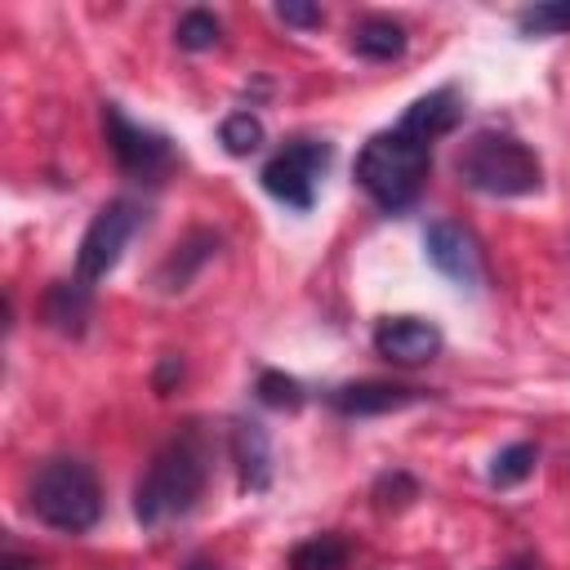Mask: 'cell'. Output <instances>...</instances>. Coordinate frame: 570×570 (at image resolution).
<instances>
[{
  "mask_svg": "<svg viewBox=\"0 0 570 570\" xmlns=\"http://www.w3.org/2000/svg\"><path fill=\"white\" fill-rule=\"evenodd\" d=\"M209 481V445L196 428L174 432L147 463L142 481L134 485V517L151 530L196 508Z\"/></svg>",
  "mask_w": 570,
  "mask_h": 570,
  "instance_id": "6da1fadb",
  "label": "cell"
},
{
  "mask_svg": "<svg viewBox=\"0 0 570 570\" xmlns=\"http://www.w3.org/2000/svg\"><path fill=\"white\" fill-rule=\"evenodd\" d=\"M428 165H432V147L396 125V129L374 134L361 147V156H356V183L365 187V196L379 209L401 214V209H410L419 200L423 178H428Z\"/></svg>",
  "mask_w": 570,
  "mask_h": 570,
  "instance_id": "7a4b0ae2",
  "label": "cell"
},
{
  "mask_svg": "<svg viewBox=\"0 0 570 570\" xmlns=\"http://www.w3.org/2000/svg\"><path fill=\"white\" fill-rule=\"evenodd\" d=\"M27 508L49 530H62V534L94 530L102 517V490H98L94 468L85 459H45L31 472Z\"/></svg>",
  "mask_w": 570,
  "mask_h": 570,
  "instance_id": "3957f363",
  "label": "cell"
},
{
  "mask_svg": "<svg viewBox=\"0 0 570 570\" xmlns=\"http://www.w3.org/2000/svg\"><path fill=\"white\" fill-rule=\"evenodd\" d=\"M454 169L472 191H485V196H530L543 183L539 156L517 134H503V129L472 134L463 142Z\"/></svg>",
  "mask_w": 570,
  "mask_h": 570,
  "instance_id": "277c9868",
  "label": "cell"
},
{
  "mask_svg": "<svg viewBox=\"0 0 570 570\" xmlns=\"http://www.w3.org/2000/svg\"><path fill=\"white\" fill-rule=\"evenodd\" d=\"M330 142H316V138H294L285 142L267 165H263V191L276 196L281 205L289 209H312V196H316V178L325 174L330 165Z\"/></svg>",
  "mask_w": 570,
  "mask_h": 570,
  "instance_id": "5b68a950",
  "label": "cell"
},
{
  "mask_svg": "<svg viewBox=\"0 0 570 570\" xmlns=\"http://www.w3.org/2000/svg\"><path fill=\"white\" fill-rule=\"evenodd\" d=\"M138 223H142V214H138L134 200H107V205L94 214V223L85 227V236H80V249H76V281H80V285L102 281V276L120 263V249L129 245V236L138 232Z\"/></svg>",
  "mask_w": 570,
  "mask_h": 570,
  "instance_id": "8992f818",
  "label": "cell"
},
{
  "mask_svg": "<svg viewBox=\"0 0 570 570\" xmlns=\"http://www.w3.org/2000/svg\"><path fill=\"white\" fill-rule=\"evenodd\" d=\"M102 129H107V147L116 156V165L129 178H160L174 165L169 138L156 129H142L134 120H125V111L116 102H102Z\"/></svg>",
  "mask_w": 570,
  "mask_h": 570,
  "instance_id": "52a82bcc",
  "label": "cell"
},
{
  "mask_svg": "<svg viewBox=\"0 0 570 570\" xmlns=\"http://www.w3.org/2000/svg\"><path fill=\"white\" fill-rule=\"evenodd\" d=\"M423 249H428V263H432L445 281H454L459 289H481V285H485L481 249H476L472 232H463L459 223H450V218L428 223V232H423Z\"/></svg>",
  "mask_w": 570,
  "mask_h": 570,
  "instance_id": "ba28073f",
  "label": "cell"
},
{
  "mask_svg": "<svg viewBox=\"0 0 570 570\" xmlns=\"http://www.w3.org/2000/svg\"><path fill=\"white\" fill-rule=\"evenodd\" d=\"M374 352L392 365H419L441 352V330L419 316H392L374 330Z\"/></svg>",
  "mask_w": 570,
  "mask_h": 570,
  "instance_id": "9c48e42d",
  "label": "cell"
},
{
  "mask_svg": "<svg viewBox=\"0 0 570 570\" xmlns=\"http://www.w3.org/2000/svg\"><path fill=\"white\" fill-rule=\"evenodd\" d=\"M423 401L419 387H401V383H383V379H361V383H343L330 392V405L347 419H370V414H392Z\"/></svg>",
  "mask_w": 570,
  "mask_h": 570,
  "instance_id": "30bf717a",
  "label": "cell"
},
{
  "mask_svg": "<svg viewBox=\"0 0 570 570\" xmlns=\"http://www.w3.org/2000/svg\"><path fill=\"white\" fill-rule=\"evenodd\" d=\"M232 459H236V476H240L245 494L267 490V481H272V441H267L263 423H254V419L232 423Z\"/></svg>",
  "mask_w": 570,
  "mask_h": 570,
  "instance_id": "8fae6325",
  "label": "cell"
},
{
  "mask_svg": "<svg viewBox=\"0 0 570 570\" xmlns=\"http://www.w3.org/2000/svg\"><path fill=\"white\" fill-rule=\"evenodd\" d=\"M459 116H463V107H459V94H454V89H432V94L414 98L396 125H401L405 134H414V138H423V142L432 147V138L450 134V129L459 125Z\"/></svg>",
  "mask_w": 570,
  "mask_h": 570,
  "instance_id": "7c38bea8",
  "label": "cell"
},
{
  "mask_svg": "<svg viewBox=\"0 0 570 570\" xmlns=\"http://www.w3.org/2000/svg\"><path fill=\"white\" fill-rule=\"evenodd\" d=\"M45 321L58 330V334H85V321H89V285L80 281H53L45 303H40Z\"/></svg>",
  "mask_w": 570,
  "mask_h": 570,
  "instance_id": "4fadbf2b",
  "label": "cell"
},
{
  "mask_svg": "<svg viewBox=\"0 0 570 570\" xmlns=\"http://www.w3.org/2000/svg\"><path fill=\"white\" fill-rule=\"evenodd\" d=\"M214 249H218V236H214V232H191L183 245H174V254H169V258H165V267L156 272L160 289H165V294L183 289V285L196 276V267H200Z\"/></svg>",
  "mask_w": 570,
  "mask_h": 570,
  "instance_id": "5bb4252c",
  "label": "cell"
},
{
  "mask_svg": "<svg viewBox=\"0 0 570 570\" xmlns=\"http://www.w3.org/2000/svg\"><path fill=\"white\" fill-rule=\"evenodd\" d=\"M352 49L361 53V58H374V62H392V58H401L405 53V27L401 22H392V18H361L356 27H352Z\"/></svg>",
  "mask_w": 570,
  "mask_h": 570,
  "instance_id": "9a60e30c",
  "label": "cell"
},
{
  "mask_svg": "<svg viewBox=\"0 0 570 570\" xmlns=\"http://www.w3.org/2000/svg\"><path fill=\"white\" fill-rule=\"evenodd\" d=\"M347 543L338 534H312L289 552V570H343Z\"/></svg>",
  "mask_w": 570,
  "mask_h": 570,
  "instance_id": "2e32d148",
  "label": "cell"
},
{
  "mask_svg": "<svg viewBox=\"0 0 570 570\" xmlns=\"http://www.w3.org/2000/svg\"><path fill=\"white\" fill-rule=\"evenodd\" d=\"M263 120L254 116V111H232V116H223V125H218V142L227 147V156H249V151H258L263 147Z\"/></svg>",
  "mask_w": 570,
  "mask_h": 570,
  "instance_id": "e0dca14e",
  "label": "cell"
},
{
  "mask_svg": "<svg viewBox=\"0 0 570 570\" xmlns=\"http://www.w3.org/2000/svg\"><path fill=\"white\" fill-rule=\"evenodd\" d=\"M530 472H534V445H530V441H517V445H508V450L494 454V463H490V485L508 490V485L525 481Z\"/></svg>",
  "mask_w": 570,
  "mask_h": 570,
  "instance_id": "ac0fdd59",
  "label": "cell"
},
{
  "mask_svg": "<svg viewBox=\"0 0 570 570\" xmlns=\"http://www.w3.org/2000/svg\"><path fill=\"white\" fill-rule=\"evenodd\" d=\"M174 40H178V49H191V53L214 49L218 45V18L209 9H187L174 27Z\"/></svg>",
  "mask_w": 570,
  "mask_h": 570,
  "instance_id": "d6986e66",
  "label": "cell"
},
{
  "mask_svg": "<svg viewBox=\"0 0 570 570\" xmlns=\"http://www.w3.org/2000/svg\"><path fill=\"white\" fill-rule=\"evenodd\" d=\"M254 396L263 405H272V410H298L303 405V383L281 374V370H263L258 383H254Z\"/></svg>",
  "mask_w": 570,
  "mask_h": 570,
  "instance_id": "ffe728a7",
  "label": "cell"
},
{
  "mask_svg": "<svg viewBox=\"0 0 570 570\" xmlns=\"http://www.w3.org/2000/svg\"><path fill=\"white\" fill-rule=\"evenodd\" d=\"M517 27H521L525 36H557V31H570V0H552V4L521 9Z\"/></svg>",
  "mask_w": 570,
  "mask_h": 570,
  "instance_id": "44dd1931",
  "label": "cell"
},
{
  "mask_svg": "<svg viewBox=\"0 0 570 570\" xmlns=\"http://www.w3.org/2000/svg\"><path fill=\"white\" fill-rule=\"evenodd\" d=\"M374 499H379V508H383V512H387V508H405V503H414V499H419V481H414L410 472L392 468V472H383V476L374 481Z\"/></svg>",
  "mask_w": 570,
  "mask_h": 570,
  "instance_id": "7402d4cb",
  "label": "cell"
},
{
  "mask_svg": "<svg viewBox=\"0 0 570 570\" xmlns=\"http://www.w3.org/2000/svg\"><path fill=\"white\" fill-rule=\"evenodd\" d=\"M276 18H281V22H289V27H316V22H321V4L281 0V4H276Z\"/></svg>",
  "mask_w": 570,
  "mask_h": 570,
  "instance_id": "603a6c76",
  "label": "cell"
},
{
  "mask_svg": "<svg viewBox=\"0 0 570 570\" xmlns=\"http://www.w3.org/2000/svg\"><path fill=\"white\" fill-rule=\"evenodd\" d=\"M174 374H183V361H178V356H165V361H160V374H156V392H160V396H165V387H169Z\"/></svg>",
  "mask_w": 570,
  "mask_h": 570,
  "instance_id": "cb8c5ba5",
  "label": "cell"
},
{
  "mask_svg": "<svg viewBox=\"0 0 570 570\" xmlns=\"http://www.w3.org/2000/svg\"><path fill=\"white\" fill-rule=\"evenodd\" d=\"M0 570H36V561L31 557H18V552H4L0 557Z\"/></svg>",
  "mask_w": 570,
  "mask_h": 570,
  "instance_id": "d4e9b609",
  "label": "cell"
},
{
  "mask_svg": "<svg viewBox=\"0 0 570 570\" xmlns=\"http://www.w3.org/2000/svg\"><path fill=\"white\" fill-rule=\"evenodd\" d=\"M183 570H218V566H214V561H205V557H196V561H187Z\"/></svg>",
  "mask_w": 570,
  "mask_h": 570,
  "instance_id": "484cf974",
  "label": "cell"
},
{
  "mask_svg": "<svg viewBox=\"0 0 570 570\" xmlns=\"http://www.w3.org/2000/svg\"><path fill=\"white\" fill-rule=\"evenodd\" d=\"M503 570H517V566H503Z\"/></svg>",
  "mask_w": 570,
  "mask_h": 570,
  "instance_id": "4316f807",
  "label": "cell"
}]
</instances>
